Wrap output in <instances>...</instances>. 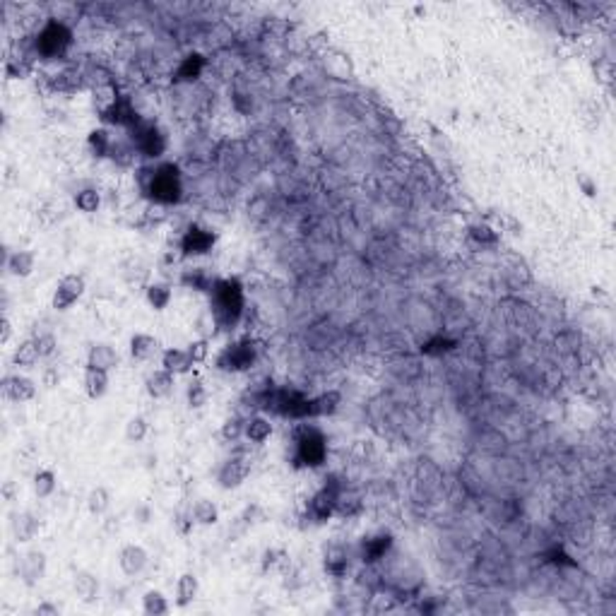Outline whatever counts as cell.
<instances>
[{"label":"cell","instance_id":"1","mask_svg":"<svg viewBox=\"0 0 616 616\" xmlns=\"http://www.w3.org/2000/svg\"><path fill=\"white\" fill-rule=\"evenodd\" d=\"M210 306L217 330H234L246 313L243 286L239 279H217L210 289Z\"/></svg>","mask_w":616,"mask_h":616},{"label":"cell","instance_id":"2","mask_svg":"<svg viewBox=\"0 0 616 616\" xmlns=\"http://www.w3.org/2000/svg\"><path fill=\"white\" fill-rule=\"evenodd\" d=\"M147 174L140 176V186H142V193L147 195L152 203L159 205H172L179 203L183 188H181V172L176 164H162L157 169H142Z\"/></svg>","mask_w":616,"mask_h":616},{"label":"cell","instance_id":"3","mask_svg":"<svg viewBox=\"0 0 616 616\" xmlns=\"http://www.w3.org/2000/svg\"><path fill=\"white\" fill-rule=\"evenodd\" d=\"M72 44V32L65 22L60 20H48L44 27L39 29L34 39V51L36 56L46 58V60H56L60 56H65V51Z\"/></svg>","mask_w":616,"mask_h":616},{"label":"cell","instance_id":"4","mask_svg":"<svg viewBox=\"0 0 616 616\" xmlns=\"http://www.w3.org/2000/svg\"><path fill=\"white\" fill-rule=\"evenodd\" d=\"M294 462L296 467H318L327 457V443L320 429L315 426H301L294 441Z\"/></svg>","mask_w":616,"mask_h":616},{"label":"cell","instance_id":"5","mask_svg":"<svg viewBox=\"0 0 616 616\" xmlns=\"http://www.w3.org/2000/svg\"><path fill=\"white\" fill-rule=\"evenodd\" d=\"M258 359V347H255L253 340H239V342H231L224 347L222 352L217 354V369L227 371V374H241V371H248Z\"/></svg>","mask_w":616,"mask_h":616},{"label":"cell","instance_id":"6","mask_svg":"<svg viewBox=\"0 0 616 616\" xmlns=\"http://www.w3.org/2000/svg\"><path fill=\"white\" fill-rule=\"evenodd\" d=\"M130 142L133 150H138L142 157L147 159H159V157L167 152V135L157 128L155 123H142L140 121L138 125L130 128Z\"/></svg>","mask_w":616,"mask_h":616},{"label":"cell","instance_id":"7","mask_svg":"<svg viewBox=\"0 0 616 616\" xmlns=\"http://www.w3.org/2000/svg\"><path fill=\"white\" fill-rule=\"evenodd\" d=\"M340 491H342V484L337 481V477H330V479H325L323 489L310 498L308 513L315 522H325L335 515V505H337Z\"/></svg>","mask_w":616,"mask_h":616},{"label":"cell","instance_id":"8","mask_svg":"<svg viewBox=\"0 0 616 616\" xmlns=\"http://www.w3.org/2000/svg\"><path fill=\"white\" fill-rule=\"evenodd\" d=\"M84 294V277L82 274H65L63 279L56 284L53 291V308L56 310H68L72 303Z\"/></svg>","mask_w":616,"mask_h":616},{"label":"cell","instance_id":"9","mask_svg":"<svg viewBox=\"0 0 616 616\" xmlns=\"http://www.w3.org/2000/svg\"><path fill=\"white\" fill-rule=\"evenodd\" d=\"M215 239H217V236L212 234L210 229L193 224V227H188L186 234L181 236V251H183L186 258H191V255H205L207 251H212Z\"/></svg>","mask_w":616,"mask_h":616},{"label":"cell","instance_id":"10","mask_svg":"<svg viewBox=\"0 0 616 616\" xmlns=\"http://www.w3.org/2000/svg\"><path fill=\"white\" fill-rule=\"evenodd\" d=\"M248 474H251V460L243 455H236V457H229L222 465V469H219L217 474V481L222 489H236V486H241L243 481H246Z\"/></svg>","mask_w":616,"mask_h":616},{"label":"cell","instance_id":"11","mask_svg":"<svg viewBox=\"0 0 616 616\" xmlns=\"http://www.w3.org/2000/svg\"><path fill=\"white\" fill-rule=\"evenodd\" d=\"M101 121H103V123L123 125V128H133V125L140 123L135 106H133L128 96H121V99L116 101V103H111L108 108H103V111H101Z\"/></svg>","mask_w":616,"mask_h":616},{"label":"cell","instance_id":"12","mask_svg":"<svg viewBox=\"0 0 616 616\" xmlns=\"http://www.w3.org/2000/svg\"><path fill=\"white\" fill-rule=\"evenodd\" d=\"M20 576L24 585H29V588H34L36 583L41 581V578L46 576V554L44 551H27L20 561Z\"/></svg>","mask_w":616,"mask_h":616},{"label":"cell","instance_id":"13","mask_svg":"<svg viewBox=\"0 0 616 616\" xmlns=\"http://www.w3.org/2000/svg\"><path fill=\"white\" fill-rule=\"evenodd\" d=\"M390 547H393V534H388V532H381L376 537H366V539L362 542V547H359V551H362V561L369 566L378 564L381 559H386Z\"/></svg>","mask_w":616,"mask_h":616},{"label":"cell","instance_id":"14","mask_svg":"<svg viewBox=\"0 0 616 616\" xmlns=\"http://www.w3.org/2000/svg\"><path fill=\"white\" fill-rule=\"evenodd\" d=\"M5 398L12 402H29L36 395V383L27 376H8L3 383Z\"/></svg>","mask_w":616,"mask_h":616},{"label":"cell","instance_id":"15","mask_svg":"<svg viewBox=\"0 0 616 616\" xmlns=\"http://www.w3.org/2000/svg\"><path fill=\"white\" fill-rule=\"evenodd\" d=\"M118 566H121V571H123L125 576H138V573L147 566V551H145L142 547H138V544H128V547L121 549Z\"/></svg>","mask_w":616,"mask_h":616},{"label":"cell","instance_id":"16","mask_svg":"<svg viewBox=\"0 0 616 616\" xmlns=\"http://www.w3.org/2000/svg\"><path fill=\"white\" fill-rule=\"evenodd\" d=\"M87 366H94V369H101V371H111L118 366V352L106 342L91 345L87 352Z\"/></svg>","mask_w":616,"mask_h":616},{"label":"cell","instance_id":"17","mask_svg":"<svg viewBox=\"0 0 616 616\" xmlns=\"http://www.w3.org/2000/svg\"><path fill=\"white\" fill-rule=\"evenodd\" d=\"M72 590H75V595L80 597V602H84V605H91V602L99 597V581H96L94 573L77 571L75 578H72Z\"/></svg>","mask_w":616,"mask_h":616},{"label":"cell","instance_id":"18","mask_svg":"<svg viewBox=\"0 0 616 616\" xmlns=\"http://www.w3.org/2000/svg\"><path fill=\"white\" fill-rule=\"evenodd\" d=\"M174 374H169L167 369H157L155 374L147 376V381H145V390H147L150 398L155 400H162L167 398V395H172L174 390Z\"/></svg>","mask_w":616,"mask_h":616},{"label":"cell","instance_id":"19","mask_svg":"<svg viewBox=\"0 0 616 616\" xmlns=\"http://www.w3.org/2000/svg\"><path fill=\"white\" fill-rule=\"evenodd\" d=\"M193 366H195L193 359L188 357L186 349H176V347H172V349H167L162 354V369H167L169 374H174V376L188 374Z\"/></svg>","mask_w":616,"mask_h":616},{"label":"cell","instance_id":"20","mask_svg":"<svg viewBox=\"0 0 616 616\" xmlns=\"http://www.w3.org/2000/svg\"><path fill=\"white\" fill-rule=\"evenodd\" d=\"M198 593H200L198 578H195L193 573H183V576L179 578V583H176V607L179 609L191 607L195 602V597H198Z\"/></svg>","mask_w":616,"mask_h":616},{"label":"cell","instance_id":"21","mask_svg":"<svg viewBox=\"0 0 616 616\" xmlns=\"http://www.w3.org/2000/svg\"><path fill=\"white\" fill-rule=\"evenodd\" d=\"M340 405H342V395L337 390H327L318 398H310V417H330L340 410Z\"/></svg>","mask_w":616,"mask_h":616},{"label":"cell","instance_id":"22","mask_svg":"<svg viewBox=\"0 0 616 616\" xmlns=\"http://www.w3.org/2000/svg\"><path fill=\"white\" fill-rule=\"evenodd\" d=\"M12 532H15L17 542H32L34 534L39 532V520L29 510H22V513L12 515Z\"/></svg>","mask_w":616,"mask_h":616},{"label":"cell","instance_id":"23","mask_svg":"<svg viewBox=\"0 0 616 616\" xmlns=\"http://www.w3.org/2000/svg\"><path fill=\"white\" fill-rule=\"evenodd\" d=\"M106 390H108V371L87 366V369H84V393H87L91 400H99Z\"/></svg>","mask_w":616,"mask_h":616},{"label":"cell","instance_id":"24","mask_svg":"<svg viewBox=\"0 0 616 616\" xmlns=\"http://www.w3.org/2000/svg\"><path fill=\"white\" fill-rule=\"evenodd\" d=\"M203 70H205V58L200 56V53H191V56L183 58L181 65L176 68V80L193 82V80H198V77L203 75Z\"/></svg>","mask_w":616,"mask_h":616},{"label":"cell","instance_id":"25","mask_svg":"<svg viewBox=\"0 0 616 616\" xmlns=\"http://www.w3.org/2000/svg\"><path fill=\"white\" fill-rule=\"evenodd\" d=\"M157 349H159V342L157 337H152L147 332H135L130 337V357L133 359H150L155 357Z\"/></svg>","mask_w":616,"mask_h":616},{"label":"cell","instance_id":"26","mask_svg":"<svg viewBox=\"0 0 616 616\" xmlns=\"http://www.w3.org/2000/svg\"><path fill=\"white\" fill-rule=\"evenodd\" d=\"M243 436L251 443H265L272 436V424L265 417H251L243 426Z\"/></svg>","mask_w":616,"mask_h":616},{"label":"cell","instance_id":"27","mask_svg":"<svg viewBox=\"0 0 616 616\" xmlns=\"http://www.w3.org/2000/svg\"><path fill=\"white\" fill-rule=\"evenodd\" d=\"M39 359H41V354H39V347H36L34 340H27V342L17 345L15 354H12V364H15L17 369H32Z\"/></svg>","mask_w":616,"mask_h":616},{"label":"cell","instance_id":"28","mask_svg":"<svg viewBox=\"0 0 616 616\" xmlns=\"http://www.w3.org/2000/svg\"><path fill=\"white\" fill-rule=\"evenodd\" d=\"M34 253L29 251H15L8 258V270L10 274H15V277H29V274L34 272Z\"/></svg>","mask_w":616,"mask_h":616},{"label":"cell","instance_id":"29","mask_svg":"<svg viewBox=\"0 0 616 616\" xmlns=\"http://www.w3.org/2000/svg\"><path fill=\"white\" fill-rule=\"evenodd\" d=\"M325 571L335 578H342L349 571V559H347V551L342 547H332L325 554Z\"/></svg>","mask_w":616,"mask_h":616},{"label":"cell","instance_id":"30","mask_svg":"<svg viewBox=\"0 0 616 616\" xmlns=\"http://www.w3.org/2000/svg\"><path fill=\"white\" fill-rule=\"evenodd\" d=\"M191 517H193V522H198V525H203V527H210V525H217V520H219V510H217V505L212 503V501H198L193 505V513H191Z\"/></svg>","mask_w":616,"mask_h":616},{"label":"cell","instance_id":"31","mask_svg":"<svg viewBox=\"0 0 616 616\" xmlns=\"http://www.w3.org/2000/svg\"><path fill=\"white\" fill-rule=\"evenodd\" d=\"M101 205V195L96 188H82V191H77L75 195V207L80 212H84V215H91V212H96Z\"/></svg>","mask_w":616,"mask_h":616},{"label":"cell","instance_id":"32","mask_svg":"<svg viewBox=\"0 0 616 616\" xmlns=\"http://www.w3.org/2000/svg\"><path fill=\"white\" fill-rule=\"evenodd\" d=\"M142 609L145 614L150 616H162V614H169V602L159 590H147L142 597Z\"/></svg>","mask_w":616,"mask_h":616},{"label":"cell","instance_id":"33","mask_svg":"<svg viewBox=\"0 0 616 616\" xmlns=\"http://www.w3.org/2000/svg\"><path fill=\"white\" fill-rule=\"evenodd\" d=\"M172 286L169 284H150L147 286V301L155 310H164L172 303Z\"/></svg>","mask_w":616,"mask_h":616},{"label":"cell","instance_id":"34","mask_svg":"<svg viewBox=\"0 0 616 616\" xmlns=\"http://www.w3.org/2000/svg\"><path fill=\"white\" fill-rule=\"evenodd\" d=\"M89 147H91V152H94L96 157L111 155L113 142H111V135H108L106 128H96V130L89 133Z\"/></svg>","mask_w":616,"mask_h":616},{"label":"cell","instance_id":"35","mask_svg":"<svg viewBox=\"0 0 616 616\" xmlns=\"http://www.w3.org/2000/svg\"><path fill=\"white\" fill-rule=\"evenodd\" d=\"M53 491H56V474L51 469H39L34 474V493L39 498H48Z\"/></svg>","mask_w":616,"mask_h":616},{"label":"cell","instance_id":"36","mask_svg":"<svg viewBox=\"0 0 616 616\" xmlns=\"http://www.w3.org/2000/svg\"><path fill=\"white\" fill-rule=\"evenodd\" d=\"M359 510H362V501H359V496H354V493H347L345 489L340 491L337 505H335V513L342 515V517H352V515H357Z\"/></svg>","mask_w":616,"mask_h":616},{"label":"cell","instance_id":"37","mask_svg":"<svg viewBox=\"0 0 616 616\" xmlns=\"http://www.w3.org/2000/svg\"><path fill=\"white\" fill-rule=\"evenodd\" d=\"M147 431H150V424L145 417H133L130 422L125 424V438L130 443H142Z\"/></svg>","mask_w":616,"mask_h":616},{"label":"cell","instance_id":"38","mask_svg":"<svg viewBox=\"0 0 616 616\" xmlns=\"http://www.w3.org/2000/svg\"><path fill=\"white\" fill-rule=\"evenodd\" d=\"M5 72H8V77H12V80H24V77L32 72V63L24 56H12L8 58V63H5Z\"/></svg>","mask_w":616,"mask_h":616},{"label":"cell","instance_id":"39","mask_svg":"<svg viewBox=\"0 0 616 616\" xmlns=\"http://www.w3.org/2000/svg\"><path fill=\"white\" fill-rule=\"evenodd\" d=\"M108 503H111V496H108V491L103 489V486H96V489H91V491H89V496H87V508H89L94 515H101L103 510L108 508Z\"/></svg>","mask_w":616,"mask_h":616},{"label":"cell","instance_id":"40","mask_svg":"<svg viewBox=\"0 0 616 616\" xmlns=\"http://www.w3.org/2000/svg\"><path fill=\"white\" fill-rule=\"evenodd\" d=\"M469 239L477 241L479 246H493L498 241V234L486 224H474V227H469Z\"/></svg>","mask_w":616,"mask_h":616},{"label":"cell","instance_id":"41","mask_svg":"<svg viewBox=\"0 0 616 616\" xmlns=\"http://www.w3.org/2000/svg\"><path fill=\"white\" fill-rule=\"evenodd\" d=\"M186 395H188V405H191L193 410H200V407H203L205 402H207V390H205V386H203V381H200V378H195V381L188 383Z\"/></svg>","mask_w":616,"mask_h":616},{"label":"cell","instance_id":"42","mask_svg":"<svg viewBox=\"0 0 616 616\" xmlns=\"http://www.w3.org/2000/svg\"><path fill=\"white\" fill-rule=\"evenodd\" d=\"M243 426H246V422H241L239 417H231L227 419V422L222 424V438L229 443L239 441V438L243 436Z\"/></svg>","mask_w":616,"mask_h":616},{"label":"cell","instance_id":"43","mask_svg":"<svg viewBox=\"0 0 616 616\" xmlns=\"http://www.w3.org/2000/svg\"><path fill=\"white\" fill-rule=\"evenodd\" d=\"M186 352L193 359V364H205L207 357H210V342L207 340H195V342L188 345Z\"/></svg>","mask_w":616,"mask_h":616},{"label":"cell","instance_id":"44","mask_svg":"<svg viewBox=\"0 0 616 616\" xmlns=\"http://www.w3.org/2000/svg\"><path fill=\"white\" fill-rule=\"evenodd\" d=\"M183 284H191V286H195V289H198V291H210V289H212V284H215V282H210V279L205 277V272H203V270H193V272H186V274H183Z\"/></svg>","mask_w":616,"mask_h":616},{"label":"cell","instance_id":"45","mask_svg":"<svg viewBox=\"0 0 616 616\" xmlns=\"http://www.w3.org/2000/svg\"><path fill=\"white\" fill-rule=\"evenodd\" d=\"M453 347H455L453 340H448V337H443V335H438V337H434L431 342H426L422 347V352L424 354H443V352H450Z\"/></svg>","mask_w":616,"mask_h":616},{"label":"cell","instance_id":"46","mask_svg":"<svg viewBox=\"0 0 616 616\" xmlns=\"http://www.w3.org/2000/svg\"><path fill=\"white\" fill-rule=\"evenodd\" d=\"M34 342H36V347H39V354H41V357H51V354L56 352V337H53L51 332L39 335V337H36Z\"/></svg>","mask_w":616,"mask_h":616},{"label":"cell","instance_id":"47","mask_svg":"<svg viewBox=\"0 0 616 616\" xmlns=\"http://www.w3.org/2000/svg\"><path fill=\"white\" fill-rule=\"evenodd\" d=\"M36 616H60V607L51 605V602H44V605H39L34 609Z\"/></svg>","mask_w":616,"mask_h":616},{"label":"cell","instance_id":"48","mask_svg":"<svg viewBox=\"0 0 616 616\" xmlns=\"http://www.w3.org/2000/svg\"><path fill=\"white\" fill-rule=\"evenodd\" d=\"M10 335H12V325H10V320H8V318H3V335H0V342H8Z\"/></svg>","mask_w":616,"mask_h":616},{"label":"cell","instance_id":"49","mask_svg":"<svg viewBox=\"0 0 616 616\" xmlns=\"http://www.w3.org/2000/svg\"><path fill=\"white\" fill-rule=\"evenodd\" d=\"M135 515L140 517V522H147V517H150V510H147V508H138V510H135Z\"/></svg>","mask_w":616,"mask_h":616}]
</instances>
